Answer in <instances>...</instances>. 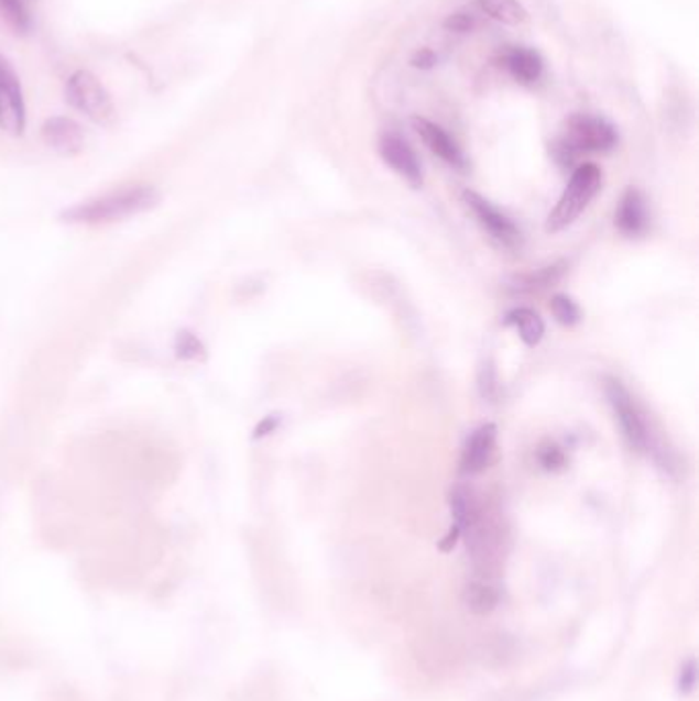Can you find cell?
<instances>
[{"label": "cell", "instance_id": "cell-1", "mask_svg": "<svg viewBox=\"0 0 699 701\" xmlns=\"http://www.w3.org/2000/svg\"><path fill=\"white\" fill-rule=\"evenodd\" d=\"M161 194L152 185H125L116 191L76 204L62 213L70 224H109L156 208Z\"/></svg>", "mask_w": 699, "mask_h": 701}, {"label": "cell", "instance_id": "cell-2", "mask_svg": "<svg viewBox=\"0 0 699 701\" xmlns=\"http://www.w3.org/2000/svg\"><path fill=\"white\" fill-rule=\"evenodd\" d=\"M601 189V171L596 165H580L566 185L565 194L551 209L546 222L548 232H560L572 224Z\"/></svg>", "mask_w": 699, "mask_h": 701}, {"label": "cell", "instance_id": "cell-3", "mask_svg": "<svg viewBox=\"0 0 699 701\" xmlns=\"http://www.w3.org/2000/svg\"><path fill=\"white\" fill-rule=\"evenodd\" d=\"M618 144V132L610 121L593 116H572L566 134L558 142V156L570 161L580 152H610Z\"/></svg>", "mask_w": 699, "mask_h": 701}, {"label": "cell", "instance_id": "cell-4", "mask_svg": "<svg viewBox=\"0 0 699 701\" xmlns=\"http://www.w3.org/2000/svg\"><path fill=\"white\" fill-rule=\"evenodd\" d=\"M66 101L99 125L116 121V105L101 80L89 70H78L66 83Z\"/></svg>", "mask_w": 699, "mask_h": 701}, {"label": "cell", "instance_id": "cell-5", "mask_svg": "<svg viewBox=\"0 0 699 701\" xmlns=\"http://www.w3.org/2000/svg\"><path fill=\"white\" fill-rule=\"evenodd\" d=\"M605 394H608V401H610L611 408L615 413L620 429L624 434L625 441L630 443V448L651 453L655 449L653 435L648 431V425L644 420V415H642L638 404L634 403L632 394L615 377H608Z\"/></svg>", "mask_w": 699, "mask_h": 701}, {"label": "cell", "instance_id": "cell-6", "mask_svg": "<svg viewBox=\"0 0 699 701\" xmlns=\"http://www.w3.org/2000/svg\"><path fill=\"white\" fill-rule=\"evenodd\" d=\"M28 125V109L21 80L7 58L0 56V130L23 135Z\"/></svg>", "mask_w": 699, "mask_h": 701}, {"label": "cell", "instance_id": "cell-7", "mask_svg": "<svg viewBox=\"0 0 699 701\" xmlns=\"http://www.w3.org/2000/svg\"><path fill=\"white\" fill-rule=\"evenodd\" d=\"M463 201L477 216L478 224L491 234L494 242H499L503 249H509V251L520 249L523 234H521L517 224L511 218H506L501 209L494 208L489 199H484L482 195L474 194V191H466Z\"/></svg>", "mask_w": 699, "mask_h": 701}, {"label": "cell", "instance_id": "cell-8", "mask_svg": "<svg viewBox=\"0 0 699 701\" xmlns=\"http://www.w3.org/2000/svg\"><path fill=\"white\" fill-rule=\"evenodd\" d=\"M380 154L390 168H394L402 179L408 180L413 187L423 185V168L418 163L415 150L411 149L401 135L384 134L380 140Z\"/></svg>", "mask_w": 699, "mask_h": 701}, {"label": "cell", "instance_id": "cell-9", "mask_svg": "<svg viewBox=\"0 0 699 701\" xmlns=\"http://www.w3.org/2000/svg\"><path fill=\"white\" fill-rule=\"evenodd\" d=\"M42 138L61 156H76L85 149V132L70 118H50L42 125Z\"/></svg>", "mask_w": 699, "mask_h": 701}, {"label": "cell", "instance_id": "cell-10", "mask_svg": "<svg viewBox=\"0 0 699 701\" xmlns=\"http://www.w3.org/2000/svg\"><path fill=\"white\" fill-rule=\"evenodd\" d=\"M496 446V427L489 423L478 427L474 434L468 437L463 453H461V472L463 474H478L482 472L492 460Z\"/></svg>", "mask_w": 699, "mask_h": 701}, {"label": "cell", "instance_id": "cell-11", "mask_svg": "<svg viewBox=\"0 0 699 701\" xmlns=\"http://www.w3.org/2000/svg\"><path fill=\"white\" fill-rule=\"evenodd\" d=\"M413 125H415L417 134L421 135V140L427 144V149L432 150L435 156L446 161L449 166L466 168V158L461 154L460 146L451 140V135L447 134L444 128H439L437 123L425 120V118H415Z\"/></svg>", "mask_w": 699, "mask_h": 701}, {"label": "cell", "instance_id": "cell-12", "mask_svg": "<svg viewBox=\"0 0 699 701\" xmlns=\"http://www.w3.org/2000/svg\"><path fill=\"white\" fill-rule=\"evenodd\" d=\"M648 224L651 216L644 195L640 194L638 189H627L615 211V226L625 237H640L648 230Z\"/></svg>", "mask_w": 699, "mask_h": 701}, {"label": "cell", "instance_id": "cell-13", "mask_svg": "<svg viewBox=\"0 0 699 701\" xmlns=\"http://www.w3.org/2000/svg\"><path fill=\"white\" fill-rule=\"evenodd\" d=\"M506 68L517 83L523 85H534L544 73V62L539 58L536 50L529 47H515L506 56Z\"/></svg>", "mask_w": 699, "mask_h": 701}, {"label": "cell", "instance_id": "cell-14", "mask_svg": "<svg viewBox=\"0 0 699 701\" xmlns=\"http://www.w3.org/2000/svg\"><path fill=\"white\" fill-rule=\"evenodd\" d=\"M566 263H554L550 267L537 269L525 275H517L509 287L515 294H536L542 289H548L550 285L560 282V277L565 275Z\"/></svg>", "mask_w": 699, "mask_h": 701}, {"label": "cell", "instance_id": "cell-15", "mask_svg": "<svg viewBox=\"0 0 699 701\" xmlns=\"http://www.w3.org/2000/svg\"><path fill=\"white\" fill-rule=\"evenodd\" d=\"M506 327H515L520 330L521 341L527 347H536L546 335V325L539 318V314L529 308H515L505 316Z\"/></svg>", "mask_w": 699, "mask_h": 701}, {"label": "cell", "instance_id": "cell-16", "mask_svg": "<svg viewBox=\"0 0 699 701\" xmlns=\"http://www.w3.org/2000/svg\"><path fill=\"white\" fill-rule=\"evenodd\" d=\"M478 7L484 15L505 25H520L527 19V11L520 0H478Z\"/></svg>", "mask_w": 699, "mask_h": 701}, {"label": "cell", "instance_id": "cell-17", "mask_svg": "<svg viewBox=\"0 0 699 701\" xmlns=\"http://www.w3.org/2000/svg\"><path fill=\"white\" fill-rule=\"evenodd\" d=\"M0 19L15 33H28L33 25L25 0H0Z\"/></svg>", "mask_w": 699, "mask_h": 701}, {"label": "cell", "instance_id": "cell-18", "mask_svg": "<svg viewBox=\"0 0 699 701\" xmlns=\"http://www.w3.org/2000/svg\"><path fill=\"white\" fill-rule=\"evenodd\" d=\"M499 603V591L489 582H472L468 587V607L474 612H492Z\"/></svg>", "mask_w": 699, "mask_h": 701}, {"label": "cell", "instance_id": "cell-19", "mask_svg": "<svg viewBox=\"0 0 699 701\" xmlns=\"http://www.w3.org/2000/svg\"><path fill=\"white\" fill-rule=\"evenodd\" d=\"M175 353L183 361H204L208 351L206 344L192 330H179L175 337Z\"/></svg>", "mask_w": 699, "mask_h": 701}, {"label": "cell", "instance_id": "cell-20", "mask_svg": "<svg viewBox=\"0 0 699 701\" xmlns=\"http://www.w3.org/2000/svg\"><path fill=\"white\" fill-rule=\"evenodd\" d=\"M550 310L556 316V320L565 327H575L577 322H580V316H582L579 304L568 296H563V294L551 298Z\"/></svg>", "mask_w": 699, "mask_h": 701}, {"label": "cell", "instance_id": "cell-21", "mask_svg": "<svg viewBox=\"0 0 699 701\" xmlns=\"http://www.w3.org/2000/svg\"><path fill=\"white\" fill-rule=\"evenodd\" d=\"M537 460H539L544 470L558 472V470H563L566 465V453L563 449L558 448V446L548 443V446H544V448L537 451Z\"/></svg>", "mask_w": 699, "mask_h": 701}, {"label": "cell", "instance_id": "cell-22", "mask_svg": "<svg viewBox=\"0 0 699 701\" xmlns=\"http://www.w3.org/2000/svg\"><path fill=\"white\" fill-rule=\"evenodd\" d=\"M698 686V662L691 658V660H687L684 667H681V672H679V693H691L693 689Z\"/></svg>", "mask_w": 699, "mask_h": 701}, {"label": "cell", "instance_id": "cell-23", "mask_svg": "<svg viewBox=\"0 0 699 701\" xmlns=\"http://www.w3.org/2000/svg\"><path fill=\"white\" fill-rule=\"evenodd\" d=\"M477 25L474 17L470 13H454V15L447 17L446 28L449 31H458V33H466V31H472V28Z\"/></svg>", "mask_w": 699, "mask_h": 701}, {"label": "cell", "instance_id": "cell-24", "mask_svg": "<svg viewBox=\"0 0 699 701\" xmlns=\"http://www.w3.org/2000/svg\"><path fill=\"white\" fill-rule=\"evenodd\" d=\"M280 415H269V417L263 418L259 425H256V429H254V439H263V437H267V435L275 434L277 431V427H280Z\"/></svg>", "mask_w": 699, "mask_h": 701}, {"label": "cell", "instance_id": "cell-25", "mask_svg": "<svg viewBox=\"0 0 699 701\" xmlns=\"http://www.w3.org/2000/svg\"><path fill=\"white\" fill-rule=\"evenodd\" d=\"M480 392H482L484 398H492V396H494V392H496V377H494L492 368H482V373H480Z\"/></svg>", "mask_w": 699, "mask_h": 701}, {"label": "cell", "instance_id": "cell-26", "mask_svg": "<svg viewBox=\"0 0 699 701\" xmlns=\"http://www.w3.org/2000/svg\"><path fill=\"white\" fill-rule=\"evenodd\" d=\"M413 64H415L417 68H429V66L435 64V54L429 52V50H423V52L418 54L417 58L413 61Z\"/></svg>", "mask_w": 699, "mask_h": 701}]
</instances>
